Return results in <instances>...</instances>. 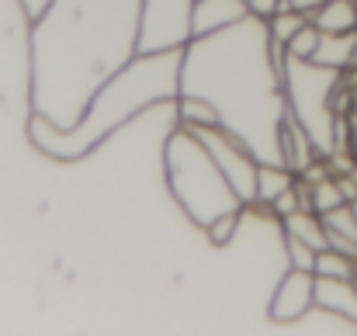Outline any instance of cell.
I'll list each match as a JSON object with an SVG mask.
<instances>
[{
  "instance_id": "9a60e30c",
  "label": "cell",
  "mask_w": 357,
  "mask_h": 336,
  "mask_svg": "<svg viewBox=\"0 0 357 336\" xmlns=\"http://www.w3.org/2000/svg\"><path fill=\"white\" fill-rule=\"evenodd\" d=\"M288 330H309V333H357V323H351L347 316L326 309V305H312L302 319H295Z\"/></svg>"
},
{
  "instance_id": "5b68a950",
  "label": "cell",
  "mask_w": 357,
  "mask_h": 336,
  "mask_svg": "<svg viewBox=\"0 0 357 336\" xmlns=\"http://www.w3.org/2000/svg\"><path fill=\"white\" fill-rule=\"evenodd\" d=\"M340 84H344L340 70L319 66L312 59H291V56L284 59L288 114L309 132L323 160L347 153V114H340L337 108Z\"/></svg>"
},
{
  "instance_id": "ffe728a7",
  "label": "cell",
  "mask_w": 357,
  "mask_h": 336,
  "mask_svg": "<svg viewBox=\"0 0 357 336\" xmlns=\"http://www.w3.org/2000/svg\"><path fill=\"white\" fill-rule=\"evenodd\" d=\"M284 253H288V267H298V270H312L316 274V257L319 250H312L309 243L295 239V236H284Z\"/></svg>"
},
{
  "instance_id": "277c9868",
  "label": "cell",
  "mask_w": 357,
  "mask_h": 336,
  "mask_svg": "<svg viewBox=\"0 0 357 336\" xmlns=\"http://www.w3.org/2000/svg\"><path fill=\"white\" fill-rule=\"evenodd\" d=\"M163 174L170 198L198 229H208L215 219L246 208L205 142L184 125H174L163 142Z\"/></svg>"
},
{
  "instance_id": "7a4b0ae2",
  "label": "cell",
  "mask_w": 357,
  "mask_h": 336,
  "mask_svg": "<svg viewBox=\"0 0 357 336\" xmlns=\"http://www.w3.org/2000/svg\"><path fill=\"white\" fill-rule=\"evenodd\" d=\"M181 98H202L260 163H281V121L288 118L284 66L274 59L267 17L246 14L208 35H195L181 59Z\"/></svg>"
},
{
  "instance_id": "7c38bea8",
  "label": "cell",
  "mask_w": 357,
  "mask_h": 336,
  "mask_svg": "<svg viewBox=\"0 0 357 336\" xmlns=\"http://www.w3.org/2000/svg\"><path fill=\"white\" fill-rule=\"evenodd\" d=\"M316 302L347 316L357 323V277L354 281H340V277H316Z\"/></svg>"
},
{
  "instance_id": "d6986e66",
  "label": "cell",
  "mask_w": 357,
  "mask_h": 336,
  "mask_svg": "<svg viewBox=\"0 0 357 336\" xmlns=\"http://www.w3.org/2000/svg\"><path fill=\"white\" fill-rule=\"evenodd\" d=\"M319 38H323V31H319V28L309 21V24H302V28L291 35V42L284 45V52H288L291 59H312V56H316Z\"/></svg>"
},
{
  "instance_id": "7402d4cb",
  "label": "cell",
  "mask_w": 357,
  "mask_h": 336,
  "mask_svg": "<svg viewBox=\"0 0 357 336\" xmlns=\"http://www.w3.org/2000/svg\"><path fill=\"white\" fill-rule=\"evenodd\" d=\"M246 7H250V14H257V17H271V14H278V10L284 7V0H246Z\"/></svg>"
},
{
  "instance_id": "3957f363",
  "label": "cell",
  "mask_w": 357,
  "mask_h": 336,
  "mask_svg": "<svg viewBox=\"0 0 357 336\" xmlns=\"http://www.w3.org/2000/svg\"><path fill=\"white\" fill-rule=\"evenodd\" d=\"M181 59L184 49L139 52L125 70H119L87 105L73 128H59L42 114H28V142L59 163H77L101 149L132 118L174 105L181 98Z\"/></svg>"
},
{
  "instance_id": "e0dca14e",
  "label": "cell",
  "mask_w": 357,
  "mask_h": 336,
  "mask_svg": "<svg viewBox=\"0 0 357 336\" xmlns=\"http://www.w3.org/2000/svg\"><path fill=\"white\" fill-rule=\"evenodd\" d=\"M177 125L184 128H208L219 125V112L202 98H177Z\"/></svg>"
},
{
  "instance_id": "9c48e42d",
  "label": "cell",
  "mask_w": 357,
  "mask_h": 336,
  "mask_svg": "<svg viewBox=\"0 0 357 336\" xmlns=\"http://www.w3.org/2000/svg\"><path fill=\"white\" fill-rule=\"evenodd\" d=\"M278 146H281V163L291 170V174H305L309 167H316L323 156H319V149H316V142L309 139V132L288 114L284 121H281V135H278Z\"/></svg>"
},
{
  "instance_id": "ba28073f",
  "label": "cell",
  "mask_w": 357,
  "mask_h": 336,
  "mask_svg": "<svg viewBox=\"0 0 357 336\" xmlns=\"http://www.w3.org/2000/svg\"><path fill=\"white\" fill-rule=\"evenodd\" d=\"M316 305V274L312 270H298V267H288L271 295V305H267V316L278 323V326H291L295 319H302L309 309Z\"/></svg>"
},
{
  "instance_id": "5bb4252c",
  "label": "cell",
  "mask_w": 357,
  "mask_h": 336,
  "mask_svg": "<svg viewBox=\"0 0 357 336\" xmlns=\"http://www.w3.org/2000/svg\"><path fill=\"white\" fill-rule=\"evenodd\" d=\"M309 21L319 31H333V35L357 31V0H326Z\"/></svg>"
},
{
  "instance_id": "8992f818",
  "label": "cell",
  "mask_w": 357,
  "mask_h": 336,
  "mask_svg": "<svg viewBox=\"0 0 357 336\" xmlns=\"http://www.w3.org/2000/svg\"><path fill=\"white\" fill-rule=\"evenodd\" d=\"M195 38V0H142L139 52L184 49Z\"/></svg>"
},
{
  "instance_id": "8fae6325",
  "label": "cell",
  "mask_w": 357,
  "mask_h": 336,
  "mask_svg": "<svg viewBox=\"0 0 357 336\" xmlns=\"http://www.w3.org/2000/svg\"><path fill=\"white\" fill-rule=\"evenodd\" d=\"M312 63L319 66H330V70H357V31H344V35H333V31H323L319 45H316V56Z\"/></svg>"
},
{
  "instance_id": "44dd1931",
  "label": "cell",
  "mask_w": 357,
  "mask_h": 336,
  "mask_svg": "<svg viewBox=\"0 0 357 336\" xmlns=\"http://www.w3.org/2000/svg\"><path fill=\"white\" fill-rule=\"evenodd\" d=\"M246 212V208H243ZM243 212H233V215H222V219H215V222L205 229V236L215 243V246H222V243H229L233 239V232H236L239 219H243Z\"/></svg>"
},
{
  "instance_id": "603a6c76",
  "label": "cell",
  "mask_w": 357,
  "mask_h": 336,
  "mask_svg": "<svg viewBox=\"0 0 357 336\" xmlns=\"http://www.w3.org/2000/svg\"><path fill=\"white\" fill-rule=\"evenodd\" d=\"M323 3H326V0H284V7H291V10H298V14H305V17H312Z\"/></svg>"
},
{
  "instance_id": "6da1fadb",
  "label": "cell",
  "mask_w": 357,
  "mask_h": 336,
  "mask_svg": "<svg viewBox=\"0 0 357 336\" xmlns=\"http://www.w3.org/2000/svg\"><path fill=\"white\" fill-rule=\"evenodd\" d=\"M142 0H49L28 24V114L73 128L139 56Z\"/></svg>"
},
{
  "instance_id": "ac0fdd59",
  "label": "cell",
  "mask_w": 357,
  "mask_h": 336,
  "mask_svg": "<svg viewBox=\"0 0 357 336\" xmlns=\"http://www.w3.org/2000/svg\"><path fill=\"white\" fill-rule=\"evenodd\" d=\"M302 24H309V17H305V14H298V10H291V7H281L278 14H271V17H267L271 42H278V45H288V42H291V35H295Z\"/></svg>"
},
{
  "instance_id": "52a82bcc",
  "label": "cell",
  "mask_w": 357,
  "mask_h": 336,
  "mask_svg": "<svg viewBox=\"0 0 357 336\" xmlns=\"http://www.w3.org/2000/svg\"><path fill=\"white\" fill-rule=\"evenodd\" d=\"M191 132L205 142V149L212 153V160L219 163V170L226 174V181L233 184V191L243 198V205H253V198H257V170H260V160L239 142L229 128H222V125L191 128Z\"/></svg>"
},
{
  "instance_id": "4fadbf2b",
  "label": "cell",
  "mask_w": 357,
  "mask_h": 336,
  "mask_svg": "<svg viewBox=\"0 0 357 336\" xmlns=\"http://www.w3.org/2000/svg\"><path fill=\"white\" fill-rule=\"evenodd\" d=\"M298 181V174H291L284 163H260V170H257V198H253V205H264V208H271L291 184Z\"/></svg>"
},
{
  "instance_id": "2e32d148",
  "label": "cell",
  "mask_w": 357,
  "mask_h": 336,
  "mask_svg": "<svg viewBox=\"0 0 357 336\" xmlns=\"http://www.w3.org/2000/svg\"><path fill=\"white\" fill-rule=\"evenodd\" d=\"M316 277L354 281L357 277V260L354 257H347V253H340V250H333V246H326V250H319V257H316Z\"/></svg>"
},
{
  "instance_id": "30bf717a",
  "label": "cell",
  "mask_w": 357,
  "mask_h": 336,
  "mask_svg": "<svg viewBox=\"0 0 357 336\" xmlns=\"http://www.w3.org/2000/svg\"><path fill=\"white\" fill-rule=\"evenodd\" d=\"M250 14L246 0H195V35L219 31Z\"/></svg>"
},
{
  "instance_id": "cb8c5ba5",
  "label": "cell",
  "mask_w": 357,
  "mask_h": 336,
  "mask_svg": "<svg viewBox=\"0 0 357 336\" xmlns=\"http://www.w3.org/2000/svg\"><path fill=\"white\" fill-rule=\"evenodd\" d=\"M17 3H21V10H24V17L31 21L35 14H42V7H45L49 0H17Z\"/></svg>"
}]
</instances>
